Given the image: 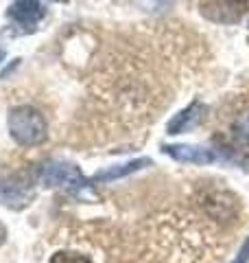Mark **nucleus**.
Here are the masks:
<instances>
[{
    "label": "nucleus",
    "mask_w": 249,
    "mask_h": 263,
    "mask_svg": "<svg viewBox=\"0 0 249 263\" xmlns=\"http://www.w3.org/2000/svg\"><path fill=\"white\" fill-rule=\"evenodd\" d=\"M37 180L44 186L64 189V191L74 193V195H83L90 189L88 180L81 176V171L72 162H66V160H48L39 169Z\"/></svg>",
    "instance_id": "obj_2"
},
{
    "label": "nucleus",
    "mask_w": 249,
    "mask_h": 263,
    "mask_svg": "<svg viewBox=\"0 0 249 263\" xmlns=\"http://www.w3.org/2000/svg\"><path fill=\"white\" fill-rule=\"evenodd\" d=\"M9 134L24 147L42 145L46 141V121L31 105H18L9 112Z\"/></svg>",
    "instance_id": "obj_1"
},
{
    "label": "nucleus",
    "mask_w": 249,
    "mask_h": 263,
    "mask_svg": "<svg viewBox=\"0 0 249 263\" xmlns=\"http://www.w3.org/2000/svg\"><path fill=\"white\" fill-rule=\"evenodd\" d=\"M249 261V237L243 241V246H240V250H238V254L234 259H232L230 263H247Z\"/></svg>",
    "instance_id": "obj_12"
},
{
    "label": "nucleus",
    "mask_w": 249,
    "mask_h": 263,
    "mask_svg": "<svg viewBox=\"0 0 249 263\" xmlns=\"http://www.w3.org/2000/svg\"><path fill=\"white\" fill-rule=\"evenodd\" d=\"M151 164L149 158H138V160H131V162H122V164H116V167H110L105 171H98L94 174V182H112V180H118V178H125L129 174H136V171L144 169Z\"/></svg>",
    "instance_id": "obj_9"
},
{
    "label": "nucleus",
    "mask_w": 249,
    "mask_h": 263,
    "mask_svg": "<svg viewBox=\"0 0 249 263\" xmlns=\"http://www.w3.org/2000/svg\"><path fill=\"white\" fill-rule=\"evenodd\" d=\"M7 15H9L13 22L22 24V27H35V24L46 15V9L37 3V0H15V3L9 7Z\"/></svg>",
    "instance_id": "obj_6"
},
{
    "label": "nucleus",
    "mask_w": 249,
    "mask_h": 263,
    "mask_svg": "<svg viewBox=\"0 0 249 263\" xmlns=\"http://www.w3.org/2000/svg\"><path fill=\"white\" fill-rule=\"evenodd\" d=\"M51 3H61V0H51Z\"/></svg>",
    "instance_id": "obj_15"
},
{
    "label": "nucleus",
    "mask_w": 249,
    "mask_h": 263,
    "mask_svg": "<svg viewBox=\"0 0 249 263\" xmlns=\"http://www.w3.org/2000/svg\"><path fill=\"white\" fill-rule=\"evenodd\" d=\"M33 182L35 178L29 174H15L0 182V204L9 209H22L33 200Z\"/></svg>",
    "instance_id": "obj_3"
},
{
    "label": "nucleus",
    "mask_w": 249,
    "mask_h": 263,
    "mask_svg": "<svg viewBox=\"0 0 249 263\" xmlns=\"http://www.w3.org/2000/svg\"><path fill=\"white\" fill-rule=\"evenodd\" d=\"M51 263H92L88 257H81L77 252H57L53 254Z\"/></svg>",
    "instance_id": "obj_11"
},
{
    "label": "nucleus",
    "mask_w": 249,
    "mask_h": 263,
    "mask_svg": "<svg viewBox=\"0 0 249 263\" xmlns=\"http://www.w3.org/2000/svg\"><path fill=\"white\" fill-rule=\"evenodd\" d=\"M201 13L217 24H236L247 13V0H205Z\"/></svg>",
    "instance_id": "obj_5"
},
{
    "label": "nucleus",
    "mask_w": 249,
    "mask_h": 263,
    "mask_svg": "<svg viewBox=\"0 0 249 263\" xmlns=\"http://www.w3.org/2000/svg\"><path fill=\"white\" fill-rule=\"evenodd\" d=\"M201 209L212 221H234L238 215V202L225 191H208L201 195Z\"/></svg>",
    "instance_id": "obj_4"
},
{
    "label": "nucleus",
    "mask_w": 249,
    "mask_h": 263,
    "mask_svg": "<svg viewBox=\"0 0 249 263\" xmlns=\"http://www.w3.org/2000/svg\"><path fill=\"white\" fill-rule=\"evenodd\" d=\"M164 152L179 162H190V164H210L214 160V154L205 147L199 145H169Z\"/></svg>",
    "instance_id": "obj_7"
},
{
    "label": "nucleus",
    "mask_w": 249,
    "mask_h": 263,
    "mask_svg": "<svg viewBox=\"0 0 249 263\" xmlns=\"http://www.w3.org/2000/svg\"><path fill=\"white\" fill-rule=\"evenodd\" d=\"M7 241V228L3 226V224H0V246H3Z\"/></svg>",
    "instance_id": "obj_13"
},
{
    "label": "nucleus",
    "mask_w": 249,
    "mask_h": 263,
    "mask_svg": "<svg viewBox=\"0 0 249 263\" xmlns=\"http://www.w3.org/2000/svg\"><path fill=\"white\" fill-rule=\"evenodd\" d=\"M3 55H5V53H3V48H0V60H3Z\"/></svg>",
    "instance_id": "obj_14"
},
{
    "label": "nucleus",
    "mask_w": 249,
    "mask_h": 263,
    "mask_svg": "<svg viewBox=\"0 0 249 263\" xmlns=\"http://www.w3.org/2000/svg\"><path fill=\"white\" fill-rule=\"evenodd\" d=\"M201 119H203V105L199 101H193L186 110L175 114V119L166 125V129H169V134H181V132H188V129L197 127Z\"/></svg>",
    "instance_id": "obj_8"
},
{
    "label": "nucleus",
    "mask_w": 249,
    "mask_h": 263,
    "mask_svg": "<svg viewBox=\"0 0 249 263\" xmlns=\"http://www.w3.org/2000/svg\"><path fill=\"white\" fill-rule=\"evenodd\" d=\"M234 134L240 143H247L249 145V112L243 114L236 123H234Z\"/></svg>",
    "instance_id": "obj_10"
}]
</instances>
